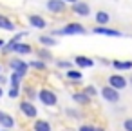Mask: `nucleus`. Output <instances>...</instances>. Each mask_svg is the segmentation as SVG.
<instances>
[{
  "instance_id": "nucleus-6",
  "label": "nucleus",
  "mask_w": 132,
  "mask_h": 131,
  "mask_svg": "<svg viewBox=\"0 0 132 131\" xmlns=\"http://www.w3.org/2000/svg\"><path fill=\"white\" fill-rule=\"evenodd\" d=\"M127 84H128V80H127L123 75H110V77H109V86H112V87L118 89V91L125 89Z\"/></svg>"
},
{
  "instance_id": "nucleus-11",
  "label": "nucleus",
  "mask_w": 132,
  "mask_h": 131,
  "mask_svg": "<svg viewBox=\"0 0 132 131\" xmlns=\"http://www.w3.org/2000/svg\"><path fill=\"white\" fill-rule=\"evenodd\" d=\"M13 53H16V55H31L33 47L29 44H26V42H16L13 46Z\"/></svg>"
},
{
  "instance_id": "nucleus-35",
  "label": "nucleus",
  "mask_w": 132,
  "mask_h": 131,
  "mask_svg": "<svg viewBox=\"0 0 132 131\" xmlns=\"http://www.w3.org/2000/svg\"><path fill=\"white\" fill-rule=\"evenodd\" d=\"M4 131H9V129H4Z\"/></svg>"
},
{
  "instance_id": "nucleus-27",
  "label": "nucleus",
  "mask_w": 132,
  "mask_h": 131,
  "mask_svg": "<svg viewBox=\"0 0 132 131\" xmlns=\"http://www.w3.org/2000/svg\"><path fill=\"white\" fill-rule=\"evenodd\" d=\"M56 64H58V67H67V69L71 67V62L69 60H58Z\"/></svg>"
},
{
  "instance_id": "nucleus-22",
  "label": "nucleus",
  "mask_w": 132,
  "mask_h": 131,
  "mask_svg": "<svg viewBox=\"0 0 132 131\" xmlns=\"http://www.w3.org/2000/svg\"><path fill=\"white\" fill-rule=\"evenodd\" d=\"M38 57H40V60H45V62L53 58V55L49 53V49H47V47H44V46H42V49L38 51Z\"/></svg>"
},
{
  "instance_id": "nucleus-1",
  "label": "nucleus",
  "mask_w": 132,
  "mask_h": 131,
  "mask_svg": "<svg viewBox=\"0 0 132 131\" xmlns=\"http://www.w3.org/2000/svg\"><path fill=\"white\" fill-rule=\"evenodd\" d=\"M87 33V29H85V26L83 24H80V22H71V24H67L63 29H60V31H53L51 35L53 37H71V35H85Z\"/></svg>"
},
{
  "instance_id": "nucleus-26",
  "label": "nucleus",
  "mask_w": 132,
  "mask_h": 131,
  "mask_svg": "<svg viewBox=\"0 0 132 131\" xmlns=\"http://www.w3.org/2000/svg\"><path fill=\"white\" fill-rule=\"evenodd\" d=\"M123 129H125V131H132V118H125V122H123Z\"/></svg>"
},
{
  "instance_id": "nucleus-8",
  "label": "nucleus",
  "mask_w": 132,
  "mask_h": 131,
  "mask_svg": "<svg viewBox=\"0 0 132 131\" xmlns=\"http://www.w3.org/2000/svg\"><path fill=\"white\" fill-rule=\"evenodd\" d=\"M20 111H22L26 116H29V118H36V116H38L36 107H35V106H33V102H29V100L20 102Z\"/></svg>"
},
{
  "instance_id": "nucleus-9",
  "label": "nucleus",
  "mask_w": 132,
  "mask_h": 131,
  "mask_svg": "<svg viewBox=\"0 0 132 131\" xmlns=\"http://www.w3.org/2000/svg\"><path fill=\"white\" fill-rule=\"evenodd\" d=\"M27 22H29V26H33L35 29H45V27H47V20H45L44 17H40V15H29V17H27Z\"/></svg>"
},
{
  "instance_id": "nucleus-23",
  "label": "nucleus",
  "mask_w": 132,
  "mask_h": 131,
  "mask_svg": "<svg viewBox=\"0 0 132 131\" xmlns=\"http://www.w3.org/2000/svg\"><path fill=\"white\" fill-rule=\"evenodd\" d=\"M11 98H16L18 95H20V84H13L11 86V89H9V93H7Z\"/></svg>"
},
{
  "instance_id": "nucleus-2",
  "label": "nucleus",
  "mask_w": 132,
  "mask_h": 131,
  "mask_svg": "<svg viewBox=\"0 0 132 131\" xmlns=\"http://www.w3.org/2000/svg\"><path fill=\"white\" fill-rule=\"evenodd\" d=\"M38 98H40V102H42L44 106H47V107H53V106L58 104L56 93L51 91V89H45V87H42V89L38 91Z\"/></svg>"
},
{
  "instance_id": "nucleus-14",
  "label": "nucleus",
  "mask_w": 132,
  "mask_h": 131,
  "mask_svg": "<svg viewBox=\"0 0 132 131\" xmlns=\"http://www.w3.org/2000/svg\"><path fill=\"white\" fill-rule=\"evenodd\" d=\"M0 29H4V31H16V26L6 15H0Z\"/></svg>"
},
{
  "instance_id": "nucleus-30",
  "label": "nucleus",
  "mask_w": 132,
  "mask_h": 131,
  "mask_svg": "<svg viewBox=\"0 0 132 131\" xmlns=\"http://www.w3.org/2000/svg\"><path fill=\"white\" fill-rule=\"evenodd\" d=\"M4 46H6V40H4V38H0V49H4Z\"/></svg>"
},
{
  "instance_id": "nucleus-3",
  "label": "nucleus",
  "mask_w": 132,
  "mask_h": 131,
  "mask_svg": "<svg viewBox=\"0 0 132 131\" xmlns=\"http://www.w3.org/2000/svg\"><path fill=\"white\" fill-rule=\"evenodd\" d=\"M71 8H72V13H74L76 17H81V18L90 17V6H89L87 2H81V0H78V2L71 4Z\"/></svg>"
},
{
  "instance_id": "nucleus-10",
  "label": "nucleus",
  "mask_w": 132,
  "mask_h": 131,
  "mask_svg": "<svg viewBox=\"0 0 132 131\" xmlns=\"http://www.w3.org/2000/svg\"><path fill=\"white\" fill-rule=\"evenodd\" d=\"M65 2L63 0H47V9L51 11V13H54V15H58V13H63L65 11Z\"/></svg>"
},
{
  "instance_id": "nucleus-31",
  "label": "nucleus",
  "mask_w": 132,
  "mask_h": 131,
  "mask_svg": "<svg viewBox=\"0 0 132 131\" xmlns=\"http://www.w3.org/2000/svg\"><path fill=\"white\" fill-rule=\"evenodd\" d=\"M65 4H74V2H78V0H63Z\"/></svg>"
},
{
  "instance_id": "nucleus-33",
  "label": "nucleus",
  "mask_w": 132,
  "mask_h": 131,
  "mask_svg": "<svg viewBox=\"0 0 132 131\" xmlns=\"http://www.w3.org/2000/svg\"><path fill=\"white\" fill-rule=\"evenodd\" d=\"M96 131H105V129H101V127H96Z\"/></svg>"
},
{
  "instance_id": "nucleus-13",
  "label": "nucleus",
  "mask_w": 132,
  "mask_h": 131,
  "mask_svg": "<svg viewBox=\"0 0 132 131\" xmlns=\"http://www.w3.org/2000/svg\"><path fill=\"white\" fill-rule=\"evenodd\" d=\"M110 66L118 71H128L132 69V60H112Z\"/></svg>"
},
{
  "instance_id": "nucleus-36",
  "label": "nucleus",
  "mask_w": 132,
  "mask_h": 131,
  "mask_svg": "<svg viewBox=\"0 0 132 131\" xmlns=\"http://www.w3.org/2000/svg\"><path fill=\"white\" fill-rule=\"evenodd\" d=\"M0 115H2V111H0Z\"/></svg>"
},
{
  "instance_id": "nucleus-19",
  "label": "nucleus",
  "mask_w": 132,
  "mask_h": 131,
  "mask_svg": "<svg viewBox=\"0 0 132 131\" xmlns=\"http://www.w3.org/2000/svg\"><path fill=\"white\" fill-rule=\"evenodd\" d=\"M72 100L83 106V104H89L90 102V96H87L83 91H78V93H72Z\"/></svg>"
},
{
  "instance_id": "nucleus-17",
  "label": "nucleus",
  "mask_w": 132,
  "mask_h": 131,
  "mask_svg": "<svg viewBox=\"0 0 132 131\" xmlns=\"http://www.w3.org/2000/svg\"><path fill=\"white\" fill-rule=\"evenodd\" d=\"M38 40H40V44L44 46V47H53V46H56L58 42H56V38L53 37V35H40L38 37Z\"/></svg>"
},
{
  "instance_id": "nucleus-18",
  "label": "nucleus",
  "mask_w": 132,
  "mask_h": 131,
  "mask_svg": "<svg viewBox=\"0 0 132 131\" xmlns=\"http://www.w3.org/2000/svg\"><path fill=\"white\" fill-rule=\"evenodd\" d=\"M65 77H67L69 80H72V82H80V80L83 78V73H81L80 69H72V67H69V69L65 71Z\"/></svg>"
},
{
  "instance_id": "nucleus-4",
  "label": "nucleus",
  "mask_w": 132,
  "mask_h": 131,
  "mask_svg": "<svg viewBox=\"0 0 132 131\" xmlns=\"http://www.w3.org/2000/svg\"><path fill=\"white\" fill-rule=\"evenodd\" d=\"M101 96H103L105 102H110V104L119 102V91L114 89L112 86H105V87H101Z\"/></svg>"
},
{
  "instance_id": "nucleus-20",
  "label": "nucleus",
  "mask_w": 132,
  "mask_h": 131,
  "mask_svg": "<svg viewBox=\"0 0 132 131\" xmlns=\"http://www.w3.org/2000/svg\"><path fill=\"white\" fill-rule=\"evenodd\" d=\"M33 131H51V124L47 120H36L33 126Z\"/></svg>"
},
{
  "instance_id": "nucleus-7",
  "label": "nucleus",
  "mask_w": 132,
  "mask_h": 131,
  "mask_svg": "<svg viewBox=\"0 0 132 131\" xmlns=\"http://www.w3.org/2000/svg\"><path fill=\"white\" fill-rule=\"evenodd\" d=\"M94 35H103V37H121V31L118 29H112V27H107V26H96L92 29Z\"/></svg>"
},
{
  "instance_id": "nucleus-21",
  "label": "nucleus",
  "mask_w": 132,
  "mask_h": 131,
  "mask_svg": "<svg viewBox=\"0 0 132 131\" xmlns=\"http://www.w3.org/2000/svg\"><path fill=\"white\" fill-rule=\"evenodd\" d=\"M29 67L38 69V71H44V69L47 67V62H45V60H33V62H29Z\"/></svg>"
},
{
  "instance_id": "nucleus-29",
  "label": "nucleus",
  "mask_w": 132,
  "mask_h": 131,
  "mask_svg": "<svg viewBox=\"0 0 132 131\" xmlns=\"http://www.w3.org/2000/svg\"><path fill=\"white\" fill-rule=\"evenodd\" d=\"M7 82V78L6 77H2V75H0V86H2V84H6Z\"/></svg>"
},
{
  "instance_id": "nucleus-28",
  "label": "nucleus",
  "mask_w": 132,
  "mask_h": 131,
  "mask_svg": "<svg viewBox=\"0 0 132 131\" xmlns=\"http://www.w3.org/2000/svg\"><path fill=\"white\" fill-rule=\"evenodd\" d=\"M80 131H96V127H94V126L85 124V126H81V127H80Z\"/></svg>"
},
{
  "instance_id": "nucleus-16",
  "label": "nucleus",
  "mask_w": 132,
  "mask_h": 131,
  "mask_svg": "<svg viewBox=\"0 0 132 131\" xmlns=\"http://www.w3.org/2000/svg\"><path fill=\"white\" fill-rule=\"evenodd\" d=\"M94 20H96L98 26H107L109 20H110V15H109L107 11H98V13L94 15Z\"/></svg>"
},
{
  "instance_id": "nucleus-37",
  "label": "nucleus",
  "mask_w": 132,
  "mask_h": 131,
  "mask_svg": "<svg viewBox=\"0 0 132 131\" xmlns=\"http://www.w3.org/2000/svg\"><path fill=\"white\" fill-rule=\"evenodd\" d=\"M0 71H2V67H0Z\"/></svg>"
},
{
  "instance_id": "nucleus-34",
  "label": "nucleus",
  "mask_w": 132,
  "mask_h": 131,
  "mask_svg": "<svg viewBox=\"0 0 132 131\" xmlns=\"http://www.w3.org/2000/svg\"><path fill=\"white\" fill-rule=\"evenodd\" d=\"M130 86H132V75H130Z\"/></svg>"
},
{
  "instance_id": "nucleus-15",
  "label": "nucleus",
  "mask_w": 132,
  "mask_h": 131,
  "mask_svg": "<svg viewBox=\"0 0 132 131\" xmlns=\"http://www.w3.org/2000/svg\"><path fill=\"white\" fill-rule=\"evenodd\" d=\"M0 126H2L4 129H11L15 126V118L11 115H7V113L2 111V115H0Z\"/></svg>"
},
{
  "instance_id": "nucleus-25",
  "label": "nucleus",
  "mask_w": 132,
  "mask_h": 131,
  "mask_svg": "<svg viewBox=\"0 0 132 131\" xmlns=\"http://www.w3.org/2000/svg\"><path fill=\"white\" fill-rule=\"evenodd\" d=\"M9 80H11V86H13V84H20L22 77H20V75H18L16 71H13V73H11V78H9Z\"/></svg>"
},
{
  "instance_id": "nucleus-12",
  "label": "nucleus",
  "mask_w": 132,
  "mask_h": 131,
  "mask_svg": "<svg viewBox=\"0 0 132 131\" xmlns=\"http://www.w3.org/2000/svg\"><path fill=\"white\" fill-rule=\"evenodd\" d=\"M74 64L80 69H83V67H92L94 66V60L89 58V57H85V55H78V57H74Z\"/></svg>"
},
{
  "instance_id": "nucleus-24",
  "label": "nucleus",
  "mask_w": 132,
  "mask_h": 131,
  "mask_svg": "<svg viewBox=\"0 0 132 131\" xmlns=\"http://www.w3.org/2000/svg\"><path fill=\"white\" fill-rule=\"evenodd\" d=\"M83 93H85L87 96H90V98L98 95V91H96V87H94V86H85V87H83Z\"/></svg>"
},
{
  "instance_id": "nucleus-32",
  "label": "nucleus",
  "mask_w": 132,
  "mask_h": 131,
  "mask_svg": "<svg viewBox=\"0 0 132 131\" xmlns=\"http://www.w3.org/2000/svg\"><path fill=\"white\" fill-rule=\"evenodd\" d=\"M2 95H4V89H2V87H0V98H2Z\"/></svg>"
},
{
  "instance_id": "nucleus-5",
  "label": "nucleus",
  "mask_w": 132,
  "mask_h": 131,
  "mask_svg": "<svg viewBox=\"0 0 132 131\" xmlns=\"http://www.w3.org/2000/svg\"><path fill=\"white\" fill-rule=\"evenodd\" d=\"M9 66H11V69L13 71H16L22 78L26 77V73L29 71V64L27 62H24V60H20V58H11L9 60Z\"/></svg>"
}]
</instances>
